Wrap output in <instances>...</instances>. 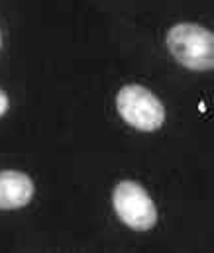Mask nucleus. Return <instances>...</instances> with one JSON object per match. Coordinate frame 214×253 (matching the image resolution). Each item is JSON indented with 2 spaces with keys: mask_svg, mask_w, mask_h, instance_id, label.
I'll list each match as a JSON object with an SVG mask.
<instances>
[{
  "mask_svg": "<svg viewBox=\"0 0 214 253\" xmlns=\"http://www.w3.org/2000/svg\"><path fill=\"white\" fill-rule=\"evenodd\" d=\"M167 49L177 63L191 71H211L214 67V36L199 24L173 26L167 32Z\"/></svg>",
  "mask_w": 214,
  "mask_h": 253,
  "instance_id": "obj_1",
  "label": "nucleus"
},
{
  "mask_svg": "<svg viewBox=\"0 0 214 253\" xmlns=\"http://www.w3.org/2000/svg\"><path fill=\"white\" fill-rule=\"evenodd\" d=\"M116 108L128 126L140 131H155L165 122L161 100L142 84H126L116 94Z\"/></svg>",
  "mask_w": 214,
  "mask_h": 253,
  "instance_id": "obj_2",
  "label": "nucleus"
},
{
  "mask_svg": "<svg viewBox=\"0 0 214 253\" xmlns=\"http://www.w3.org/2000/svg\"><path fill=\"white\" fill-rule=\"evenodd\" d=\"M112 204L118 218L132 230L145 232L157 222V208L147 190L136 181H122L112 192Z\"/></svg>",
  "mask_w": 214,
  "mask_h": 253,
  "instance_id": "obj_3",
  "label": "nucleus"
},
{
  "mask_svg": "<svg viewBox=\"0 0 214 253\" xmlns=\"http://www.w3.org/2000/svg\"><path fill=\"white\" fill-rule=\"evenodd\" d=\"M34 181L22 171H0V210H16L34 198Z\"/></svg>",
  "mask_w": 214,
  "mask_h": 253,
  "instance_id": "obj_4",
  "label": "nucleus"
},
{
  "mask_svg": "<svg viewBox=\"0 0 214 253\" xmlns=\"http://www.w3.org/2000/svg\"><path fill=\"white\" fill-rule=\"evenodd\" d=\"M6 110H8V96H6V92L0 88V116H4Z\"/></svg>",
  "mask_w": 214,
  "mask_h": 253,
  "instance_id": "obj_5",
  "label": "nucleus"
},
{
  "mask_svg": "<svg viewBox=\"0 0 214 253\" xmlns=\"http://www.w3.org/2000/svg\"><path fill=\"white\" fill-rule=\"evenodd\" d=\"M0 45H2V36H0Z\"/></svg>",
  "mask_w": 214,
  "mask_h": 253,
  "instance_id": "obj_6",
  "label": "nucleus"
}]
</instances>
